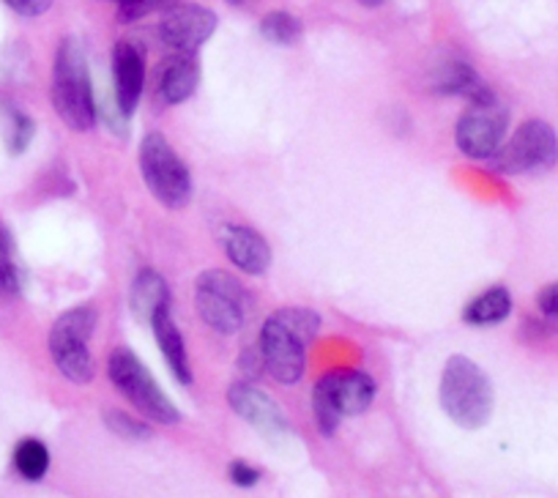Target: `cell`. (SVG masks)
<instances>
[{
	"instance_id": "cell-1",
	"label": "cell",
	"mask_w": 558,
	"mask_h": 498,
	"mask_svg": "<svg viewBox=\"0 0 558 498\" xmlns=\"http://www.w3.org/2000/svg\"><path fill=\"white\" fill-rule=\"evenodd\" d=\"M320 329L313 309H279L263 324L260 353L266 373L274 381L293 387L302 381L307 367V345Z\"/></svg>"
},
{
	"instance_id": "cell-2",
	"label": "cell",
	"mask_w": 558,
	"mask_h": 498,
	"mask_svg": "<svg viewBox=\"0 0 558 498\" xmlns=\"http://www.w3.org/2000/svg\"><path fill=\"white\" fill-rule=\"evenodd\" d=\"M52 107L74 132H88L96 123L94 85H90L88 61L77 39H63L52 66Z\"/></svg>"
},
{
	"instance_id": "cell-3",
	"label": "cell",
	"mask_w": 558,
	"mask_h": 498,
	"mask_svg": "<svg viewBox=\"0 0 558 498\" xmlns=\"http://www.w3.org/2000/svg\"><path fill=\"white\" fill-rule=\"evenodd\" d=\"M441 405L454 425L480 430L493 416L490 378L469 356H452L441 376Z\"/></svg>"
},
{
	"instance_id": "cell-4",
	"label": "cell",
	"mask_w": 558,
	"mask_h": 498,
	"mask_svg": "<svg viewBox=\"0 0 558 498\" xmlns=\"http://www.w3.org/2000/svg\"><path fill=\"white\" fill-rule=\"evenodd\" d=\"M375 381L362 369H335L313 389V411L320 436H335L342 416H359L373 405Z\"/></svg>"
},
{
	"instance_id": "cell-5",
	"label": "cell",
	"mask_w": 558,
	"mask_h": 498,
	"mask_svg": "<svg viewBox=\"0 0 558 498\" xmlns=\"http://www.w3.org/2000/svg\"><path fill=\"white\" fill-rule=\"evenodd\" d=\"M107 376H110L112 387L146 416V420L157 422V425H179L181 411L170 403L168 394L162 392L154 376L146 369V364L140 362L132 351H116L107 362Z\"/></svg>"
},
{
	"instance_id": "cell-6",
	"label": "cell",
	"mask_w": 558,
	"mask_h": 498,
	"mask_svg": "<svg viewBox=\"0 0 558 498\" xmlns=\"http://www.w3.org/2000/svg\"><path fill=\"white\" fill-rule=\"evenodd\" d=\"M96 329L94 307H74L56 320L50 331V356L61 376L72 384L94 381V356H90V337Z\"/></svg>"
},
{
	"instance_id": "cell-7",
	"label": "cell",
	"mask_w": 558,
	"mask_h": 498,
	"mask_svg": "<svg viewBox=\"0 0 558 498\" xmlns=\"http://www.w3.org/2000/svg\"><path fill=\"white\" fill-rule=\"evenodd\" d=\"M140 173L146 181L148 192L157 197L162 206L181 208L192 197V175L179 154L173 151L168 141L159 132L143 137L140 143Z\"/></svg>"
},
{
	"instance_id": "cell-8",
	"label": "cell",
	"mask_w": 558,
	"mask_h": 498,
	"mask_svg": "<svg viewBox=\"0 0 558 498\" xmlns=\"http://www.w3.org/2000/svg\"><path fill=\"white\" fill-rule=\"evenodd\" d=\"M195 304L203 324L219 335H235L246 320V293L228 271H203L195 286Z\"/></svg>"
},
{
	"instance_id": "cell-9",
	"label": "cell",
	"mask_w": 558,
	"mask_h": 498,
	"mask_svg": "<svg viewBox=\"0 0 558 498\" xmlns=\"http://www.w3.org/2000/svg\"><path fill=\"white\" fill-rule=\"evenodd\" d=\"M558 159V137L545 121H525L512 141L493 154V165L504 173H539Z\"/></svg>"
},
{
	"instance_id": "cell-10",
	"label": "cell",
	"mask_w": 558,
	"mask_h": 498,
	"mask_svg": "<svg viewBox=\"0 0 558 498\" xmlns=\"http://www.w3.org/2000/svg\"><path fill=\"white\" fill-rule=\"evenodd\" d=\"M507 110L498 105V99L485 105H471L458 121V146L471 159H493V154L501 148L504 132H507Z\"/></svg>"
},
{
	"instance_id": "cell-11",
	"label": "cell",
	"mask_w": 558,
	"mask_h": 498,
	"mask_svg": "<svg viewBox=\"0 0 558 498\" xmlns=\"http://www.w3.org/2000/svg\"><path fill=\"white\" fill-rule=\"evenodd\" d=\"M217 14L208 12L206 7H175L165 12L162 25H159V36H162L165 47L173 52H184L192 56L197 47L206 45L217 31Z\"/></svg>"
},
{
	"instance_id": "cell-12",
	"label": "cell",
	"mask_w": 558,
	"mask_h": 498,
	"mask_svg": "<svg viewBox=\"0 0 558 498\" xmlns=\"http://www.w3.org/2000/svg\"><path fill=\"white\" fill-rule=\"evenodd\" d=\"M228 403L241 420L250 422L255 430H260L271 441H282L291 433V425H288L286 414L279 411V405L263 389L252 387V384H233L228 392Z\"/></svg>"
},
{
	"instance_id": "cell-13",
	"label": "cell",
	"mask_w": 558,
	"mask_h": 498,
	"mask_svg": "<svg viewBox=\"0 0 558 498\" xmlns=\"http://www.w3.org/2000/svg\"><path fill=\"white\" fill-rule=\"evenodd\" d=\"M219 239L230 264L244 275H263L271 266V246L257 230L246 224H225Z\"/></svg>"
},
{
	"instance_id": "cell-14",
	"label": "cell",
	"mask_w": 558,
	"mask_h": 498,
	"mask_svg": "<svg viewBox=\"0 0 558 498\" xmlns=\"http://www.w3.org/2000/svg\"><path fill=\"white\" fill-rule=\"evenodd\" d=\"M112 83H116V101L123 118L132 116L146 88V63L132 45H116L112 50Z\"/></svg>"
},
{
	"instance_id": "cell-15",
	"label": "cell",
	"mask_w": 558,
	"mask_h": 498,
	"mask_svg": "<svg viewBox=\"0 0 558 498\" xmlns=\"http://www.w3.org/2000/svg\"><path fill=\"white\" fill-rule=\"evenodd\" d=\"M151 329L154 337H157V345L162 351L165 362H168L170 373L175 376L179 384H192V367H190V356H186V345L184 337H181L179 326H175L173 315H170V307L159 309L157 315L151 318Z\"/></svg>"
},
{
	"instance_id": "cell-16",
	"label": "cell",
	"mask_w": 558,
	"mask_h": 498,
	"mask_svg": "<svg viewBox=\"0 0 558 498\" xmlns=\"http://www.w3.org/2000/svg\"><path fill=\"white\" fill-rule=\"evenodd\" d=\"M197 83H201V66H197L195 58L184 56V52H175L159 69L157 88L165 105H181V101H186L195 94Z\"/></svg>"
},
{
	"instance_id": "cell-17",
	"label": "cell",
	"mask_w": 558,
	"mask_h": 498,
	"mask_svg": "<svg viewBox=\"0 0 558 498\" xmlns=\"http://www.w3.org/2000/svg\"><path fill=\"white\" fill-rule=\"evenodd\" d=\"M433 88L441 96H465L471 105H485V101L496 99L490 88L480 80V74L469 66V63H449L433 80Z\"/></svg>"
},
{
	"instance_id": "cell-18",
	"label": "cell",
	"mask_w": 558,
	"mask_h": 498,
	"mask_svg": "<svg viewBox=\"0 0 558 498\" xmlns=\"http://www.w3.org/2000/svg\"><path fill=\"white\" fill-rule=\"evenodd\" d=\"M129 304H132V313L137 315L143 324H151V318L159 309L170 307V288L168 282H165V277L154 269L140 271L132 282Z\"/></svg>"
},
{
	"instance_id": "cell-19",
	"label": "cell",
	"mask_w": 558,
	"mask_h": 498,
	"mask_svg": "<svg viewBox=\"0 0 558 498\" xmlns=\"http://www.w3.org/2000/svg\"><path fill=\"white\" fill-rule=\"evenodd\" d=\"M509 313H512V296L507 288H490L465 307L463 318L471 326H496L507 320Z\"/></svg>"
},
{
	"instance_id": "cell-20",
	"label": "cell",
	"mask_w": 558,
	"mask_h": 498,
	"mask_svg": "<svg viewBox=\"0 0 558 498\" xmlns=\"http://www.w3.org/2000/svg\"><path fill=\"white\" fill-rule=\"evenodd\" d=\"M14 469L20 471V476L28 482L45 479L47 471H50V452L41 441L36 438H25L14 449Z\"/></svg>"
},
{
	"instance_id": "cell-21",
	"label": "cell",
	"mask_w": 558,
	"mask_h": 498,
	"mask_svg": "<svg viewBox=\"0 0 558 498\" xmlns=\"http://www.w3.org/2000/svg\"><path fill=\"white\" fill-rule=\"evenodd\" d=\"M20 288H23V271L14 253V239L7 224L0 222V291L17 296Z\"/></svg>"
},
{
	"instance_id": "cell-22",
	"label": "cell",
	"mask_w": 558,
	"mask_h": 498,
	"mask_svg": "<svg viewBox=\"0 0 558 498\" xmlns=\"http://www.w3.org/2000/svg\"><path fill=\"white\" fill-rule=\"evenodd\" d=\"M260 34L263 39L271 41V45L286 47V45H293V41H299V36H302V23L288 12H271L263 17Z\"/></svg>"
},
{
	"instance_id": "cell-23",
	"label": "cell",
	"mask_w": 558,
	"mask_h": 498,
	"mask_svg": "<svg viewBox=\"0 0 558 498\" xmlns=\"http://www.w3.org/2000/svg\"><path fill=\"white\" fill-rule=\"evenodd\" d=\"M181 0H126L118 7V20L121 23H137V20L148 17L154 12H170L179 7Z\"/></svg>"
},
{
	"instance_id": "cell-24",
	"label": "cell",
	"mask_w": 558,
	"mask_h": 498,
	"mask_svg": "<svg viewBox=\"0 0 558 498\" xmlns=\"http://www.w3.org/2000/svg\"><path fill=\"white\" fill-rule=\"evenodd\" d=\"M105 425L110 427V430L116 433L118 438H126V441H146V438H151V430H148V425L132 420V416L121 414V411H107Z\"/></svg>"
},
{
	"instance_id": "cell-25",
	"label": "cell",
	"mask_w": 558,
	"mask_h": 498,
	"mask_svg": "<svg viewBox=\"0 0 558 498\" xmlns=\"http://www.w3.org/2000/svg\"><path fill=\"white\" fill-rule=\"evenodd\" d=\"M34 132H36L34 121H31L25 112L14 110L12 112V135H9V151L12 154L28 151L31 141H34Z\"/></svg>"
},
{
	"instance_id": "cell-26",
	"label": "cell",
	"mask_w": 558,
	"mask_h": 498,
	"mask_svg": "<svg viewBox=\"0 0 558 498\" xmlns=\"http://www.w3.org/2000/svg\"><path fill=\"white\" fill-rule=\"evenodd\" d=\"M12 12H17L20 17H41L45 12H50L52 0H3Z\"/></svg>"
},
{
	"instance_id": "cell-27",
	"label": "cell",
	"mask_w": 558,
	"mask_h": 498,
	"mask_svg": "<svg viewBox=\"0 0 558 498\" xmlns=\"http://www.w3.org/2000/svg\"><path fill=\"white\" fill-rule=\"evenodd\" d=\"M230 479L239 487H244V490H250V487H255L260 482V471L252 469L244 460H235V463H230Z\"/></svg>"
},
{
	"instance_id": "cell-28",
	"label": "cell",
	"mask_w": 558,
	"mask_h": 498,
	"mask_svg": "<svg viewBox=\"0 0 558 498\" xmlns=\"http://www.w3.org/2000/svg\"><path fill=\"white\" fill-rule=\"evenodd\" d=\"M241 369L246 373V378H257L266 369V362H263V353L260 348L257 351H244V356H241Z\"/></svg>"
},
{
	"instance_id": "cell-29",
	"label": "cell",
	"mask_w": 558,
	"mask_h": 498,
	"mask_svg": "<svg viewBox=\"0 0 558 498\" xmlns=\"http://www.w3.org/2000/svg\"><path fill=\"white\" fill-rule=\"evenodd\" d=\"M536 304H539V309L547 318H558V282L556 286H547L539 293V299H536Z\"/></svg>"
},
{
	"instance_id": "cell-30",
	"label": "cell",
	"mask_w": 558,
	"mask_h": 498,
	"mask_svg": "<svg viewBox=\"0 0 558 498\" xmlns=\"http://www.w3.org/2000/svg\"><path fill=\"white\" fill-rule=\"evenodd\" d=\"M359 3H362V7H367V9H375V7H380L384 0H359Z\"/></svg>"
},
{
	"instance_id": "cell-31",
	"label": "cell",
	"mask_w": 558,
	"mask_h": 498,
	"mask_svg": "<svg viewBox=\"0 0 558 498\" xmlns=\"http://www.w3.org/2000/svg\"><path fill=\"white\" fill-rule=\"evenodd\" d=\"M230 7H241V3H244V0H228Z\"/></svg>"
},
{
	"instance_id": "cell-32",
	"label": "cell",
	"mask_w": 558,
	"mask_h": 498,
	"mask_svg": "<svg viewBox=\"0 0 558 498\" xmlns=\"http://www.w3.org/2000/svg\"><path fill=\"white\" fill-rule=\"evenodd\" d=\"M112 3H116V7H121V3H126V0H112Z\"/></svg>"
}]
</instances>
